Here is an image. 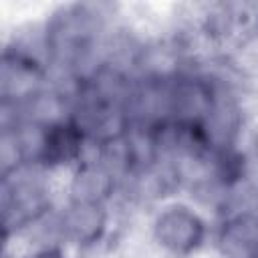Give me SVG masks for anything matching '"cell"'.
I'll return each mask as SVG.
<instances>
[{"instance_id":"cell-1","label":"cell","mask_w":258,"mask_h":258,"mask_svg":"<svg viewBox=\"0 0 258 258\" xmlns=\"http://www.w3.org/2000/svg\"><path fill=\"white\" fill-rule=\"evenodd\" d=\"M202 236V224L185 210L165 212L159 220V238L173 250H189Z\"/></svg>"},{"instance_id":"cell-2","label":"cell","mask_w":258,"mask_h":258,"mask_svg":"<svg viewBox=\"0 0 258 258\" xmlns=\"http://www.w3.org/2000/svg\"><path fill=\"white\" fill-rule=\"evenodd\" d=\"M36 258H60L56 252H44V254H38Z\"/></svg>"}]
</instances>
